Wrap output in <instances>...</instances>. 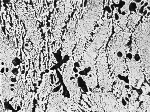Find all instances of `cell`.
Returning <instances> with one entry per match:
<instances>
[{
  "instance_id": "obj_3",
  "label": "cell",
  "mask_w": 150,
  "mask_h": 112,
  "mask_svg": "<svg viewBox=\"0 0 150 112\" xmlns=\"http://www.w3.org/2000/svg\"><path fill=\"white\" fill-rule=\"evenodd\" d=\"M82 10L83 17L79 20L76 27V42L90 41L97 22L104 15V1H88Z\"/></svg>"
},
{
  "instance_id": "obj_7",
  "label": "cell",
  "mask_w": 150,
  "mask_h": 112,
  "mask_svg": "<svg viewBox=\"0 0 150 112\" xmlns=\"http://www.w3.org/2000/svg\"><path fill=\"white\" fill-rule=\"evenodd\" d=\"M102 108L105 112H118L117 98L111 92H102Z\"/></svg>"
},
{
  "instance_id": "obj_5",
  "label": "cell",
  "mask_w": 150,
  "mask_h": 112,
  "mask_svg": "<svg viewBox=\"0 0 150 112\" xmlns=\"http://www.w3.org/2000/svg\"><path fill=\"white\" fill-rule=\"evenodd\" d=\"M130 47L129 52L132 55V57L129 58L127 57L126 59L129 84L133 88L139 89L144 82L145 75L141 64L140 58L137 59L136 57L137 50L136 43L132 42Z\"/></svg>"
},
{
  "instance_id": "obj_4",
  "label": "cell",
  "mask_w": 150,
  "mask_h": 112,
  "mask_svg": "<svg viewBox=\"0 0 150 112\" xmlns=\"http://www.w3.org/2000/svg\"><path fill=\"white\" fill-rule=\"evenodd\" d=\"M112 11L110 13L105 10L104 15L98 21L92 35L91 41H88L86 44L84 51L96 60L99 50L108 43L112 33Z\"/></svg>"
},
{
  "instance_id": "obj_2",
  "label": "cell",
  "mask_w": 150,
  "mask_h": 112,
  "mask_svg": "<svg viewBox=\"0 0 150 112\" xmlns=\"http://www.w3.org/2000/svg\"><path fill=\"white\" fill-rule=\"evenodd\" d=\"M142 21H139L131 34V39L137 47L145 79L150 83V7L143 9Z\"/></svg>"
},
{
  "instance_id": "obj_9",
  "label": "cell",
  "mask_w": 150,
  "mask_h": 112,
  "mask_svg": "<svg viewBox=\"0 0 150 112\" xmlns=\"http://www.w3.org/2000/svg\"><path fill=\"white\" fill-rule=\"evenodd\" d=\"M140 9L137 7L135 9V11H131V14L128 17V24L127 27L130 30L131 34L133 32L134 29L138 24L140 21L141 17L142 16V13L140 12Z\"/></svg>"
},
{
  "instance_id": "obj_8",
  "label": "cell",
  "mask_w": 150,
  "mask_h": 112,
  "mask_svg": "<svg viewBox=\"0 0 150 112\" xmlns=\"http://www.w3.org/2000/svg\"><path fill=\"white\" fill-rule=\"evenodd\" d=\"M112 12V25L114 28H116L117 26L120 27L124 31L127 30L128 24V17L129 15L126 14H120L118 11L119 8L115 7Z\"/></svg>"
},
{
  "instance_id": "obj_10",
  "label": "cell",
  "mask_w": 150,
  "mask_h": 112,
  "mask_svg": "<svg viewBox=\"0 0 150 112\" xmlns=\"http://www.w3.org/2000/svg\"><path fill=\"white\" fill-rule=\"evenodd\" d=\"M114 3L118 5L120 3V1H113Z\"/></svg>"
},
{
  "instance_id": "obj_1",
  "label": "cell",
  "mask_w": 150,
  "mask_h": 112,
  "mask_svg": "<svg viewBox=\"0 0 150 112\" xmlns=\"http://www.w3.org/2000/svg\"><path fill=\"white\" fill-rule=\"evenodd\" d=\"M131 33L129 29L114 33L106 48L109 75L113 83L117 80L118 76L126 77L128 75L126 63L127 54L130 47L127 44L130 41Z\"/></svg>"
},
{
  "instance_id": "obj_6",
  "label": "cell",
  "mask_w": 150,
  "mask_h": 112,
  "mask_svg": "<svg viewBox=\"0 0 150 112\" xmlns=\"http://www.w3.org/2000/svg\"><path fill=\"white\" fill-rule=\"evenodd\" d=\"M106 48L105 45L99 50L96 60L98 82L103 92L112 91L114 84L109 75Z\"/></svg>"
}]
</instances>
